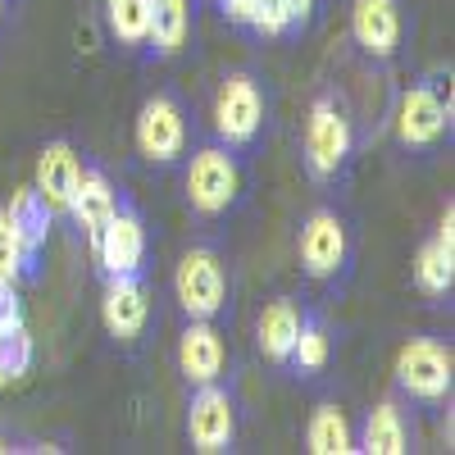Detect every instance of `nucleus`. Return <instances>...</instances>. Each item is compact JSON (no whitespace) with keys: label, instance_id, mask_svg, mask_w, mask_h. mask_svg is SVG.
Here are the masks:
<instances>
[{"label":"nucleus","instance_id":"cd10ccee","mask_svg":"<svg viewBox=\"0 0 455 455\" xmlns=\"http://www.w3.org/2000/svg\"><path fill=\"white\" fill-rule=\"evenodd\" d=\"M228 23H251V10H255V0H219Z\"/></svg>","mask_w":455,"mask_h":455},{"label":"nucleus","instance_id":"20e7f679","mask_svg":"<svg viewBox=\"0 0 455 455\" xmlns=\"http://www.w3.org/2000/svg\"><path fill=\"white\" fill-rule=\"evenodd\" d=\"M264 124V96L255 87V78H246V73H233L223 87H219V100H214V128L228 146H246L255 141Z\"/></svg>","mask_w":455,"mask_h":455},{"label":"nucleus","instance_id":"0eeeda50","mask_svg":"<svg viewBox=\"0 0 455 455\" xmlns=\"http://www.w3.org/2000/svg\"><path fill=\"white\" fill-rule=\"evenodd\" d=\"M233 433H237V419H233V401L228 392H219L214 383H205L196 396H192V410H187V437L201 455H219L233 446Z\"/></svg>","mask_w":455,"mask_h":455},{"label":"nucleus","instance_id":"a878e982","mask_svg":"<svg viewBox=\"0 0 455 455\" xmlns=\"http://www.w3.org/2000/svg\"><path fill=\"white\" fill-rule=\"evenodd\" d=\"M246 28H255V32H264V36H283V32L291 28V19H287V10H283V0H255Z\"/></svg>","mask_w":455,"mask_h":455},{"label":"nucleus","instance_id":"4be33fe9","mask_svg":"<svg viewBox=\"0 0 455 455\" xmlns=\"http://www.w3.org/2000/svg\"><path fill=\"white\" fill-rule=\"evenodd\" d=\"M105 14H109V32L124 46H141L150 36V0H105Z\"/></svg>","mask_w":455,"mask_h":455},{"label":"nucleus","instance_id":"aec40b11","mask_svg":"<svg viewBox=\"0 0 455 455\" xmlns=\"http://www.w3.org/2000/svg\"><path fill=\"white\" fill-rule=\"evenodd\" d=\"M364 451L369 455H401L405 451V419L392 401L373 405L364 419Z\"/></svg>","mask_w":455,"mask_h":455},{"label":"nucleus","instance_id":"a211bd4d","mask_svg":"<svg viewBox=\"0 0 455 455\" xmlns=\"http://www.w3.org/2000/svg\"><path fill=\"white\" fill-rule=\"evenodd\" d=\"M5 214L14 219V228H19V237H23V246H28V251H36V246L46 242L51 219H55V210L46 205V196L36 192V187H19Z\"/></svg>","mask_w":455,"mask_h":455},{"label":"nucleus","instance_id":"dca6fc26","mask_svg":"<svg viewBox=\"0 0 455 455\" xmlns=\"http://www.w3.org/2000/svg\"><path fill=\"white\" fill-rule=\"evenodd\" d=\"M119 210V201H114V187L105 173H83L78 187H73V201H68V214L78 219V228L87 233V242L96 246L100 228L109 223V214Z\"/></svg>","mask_w":455,"mask_h":455},{"label":"nucleus","instance_id":"f257e3e1","mask_svg":"<svg viewBox=\"0 0 455 455\" xmlns=\"http://www.w3.org/2000/svg\"><path fill=\"white\" fill-rule=\"evenodd\" d=\"M396 383L414 401H442L451 392V351L433 337H414L396 355Z\"/></svg>","mask_w":455,"mask_h":455},{"label":"nucleus","instance_id":"6e6552de","mask_svg":"<svg viewBox=\"0 0 455 455\" xmlns=\"http://www.w3.org/2000/svg\"><path fill=\"white\" fill-rule=\"evenodd\" d=\"M96 259H100V269L109 278H119V274H137L141 269V255H146V228L132 210H114L109 223L100 228V237H96Z\"/></svg>","mask_w":455,"mask_h":455},{"label":"nucleus","instance_id":"c756f323","mask_svg":"<svg viewBox=\"0 0 455 455\" xmlns=\"http://www.w3.org/2000/svg\"><path fill=\"white\" fill-rule=\"evenodd\" d=\"M0 451H5V442H0Z\"/></svg>","mask_w":455,"mask_h":455},{"label":"nucleus","instance_id":"1a4fd4ad","mask_svg":"<svg viewBox=\"0 0 455 455\" xmlns=\"http://www.w3.org/2000/svg\"><path fill=\"white\" fill-rule=\"evenodd\" d=\"M347 259V228H341L337 214L319 210L306 219L300 228V264H306L310 278H332Z\"/></svg>","mask_w":455,"mask_h":455},{"label":"nucleus","instance_id":"f03ea898","mask_svg":"<svg viewBox=\"0 0 455 455\" xmlns=\"http://www.w3.org/2000/svg\"><path fill=\"white\" fill-rule=\"evenodd\" d=\"M187 201L201 214H223L237 201V164L228 150L205 146L192 156V169H187Z\"/></svg>","mask_w":455,"mask_h":455},{"label":"nucleus","instance_id":"412c9836","mask_svg":"<svg viewBox=\"0 0 455 455\" xmlns=\"http://www.w3.org/2000/svg\"><path fill=\"white\" fill-rule=\"evenodd\" d=\"M160 55H178L187 42V0H150V36Z\"/></svg>","mask_w":455,"mask_h":455},{"label":"nucleus","instance_id":"39448f33","mask_svg":"<svg viewBox=\"0 0 455 455\" xmlns=\"http://www.w3.org/2000/svg\"><path fill=\"white\" fill-rule=\"evenodd\" d=\"M351 150V124L332 100H315L310 124H306V164L315 178H332Z\"/></svg>","mask_w":455,"mask_h":455},{"label":"nucleus","instance_id":"c85d7f7f","mask_svg":"<svg viewBox=\"0 0 455 455\" xmlns=\"http://www.w3.org/2000/svg\"><path fill=\"white\" fill-rule=\"evenodd\" d=\"M283 10H287V19H291V23H306V19H310V10H315V0H283Z\"/></svg>","mask_w":455,"mask_h":455},{"label":"nucleus","instance_id":"bb28decb","mask_svg":"<svg viewBox=\"0 0 455 455\" xmlns=\"http://www.w3.org/2000/svg\"><path fill=\"white\" fill-rule=\"evenodd\" d=\"M14 323H23L19 291H14V283H5V278H0V328H14Z\"/></svg>","mask_w":455,"mask_h":455},{"label":"nucleus","instance_id":"f3484780","mask_svg":"<svg viewBox=\"0 0 455 455\" xmlns=\"http://www.w3.org/2000/svg\"><path fill=\"white\" fill-rule=\"evenodd\" d=\"M300 310L291 306V300H274L269 310L259 315V351L269 360H291V347H296V332H300Z\"/></svg>","mask_w":455,"mask_h":455},{"label":"nucleus","instance_id":"5701e85b","mask_svg":"<svg viewBox=\"0 0 455 455\" xmlns=\"http://www.w3.org/2000/svg\"><path fill=\"white\" fill-rule=\"evenodd\" d=\"M32 369V337L23 323L0 328V383H19Z\"/></svg>","mask_w":455,"mask_h":455},{"label":"nucleus","instance_id":"b1692460","mask_svg":"<svg viewBox=\"0 0 455 455\" xmlns=\"http://www.w3.org/2000/svg\"><path fill=\"white\" fill-rule=\"evenodd\" d=\"M28 246H23V237H19V228H14V219L0 210V278L5 283H14L19 274H23V264H28Z\"/></svg>","mask_w":455,"mask_h":455},{"label":"nucleus","instance_id":"6ab92c4d","mask_svg":"<svg viewBox=\"0 0 455 455\" xmlns=\"http://www.w3.org/2000/svg\"><path fill=\"white\" fill-rule=\"evenodd\" d=\"M306 446H310L315 455H347V451H355V446H351V424H347V414H341L337 405H319V410L310 414Z\"/></svg>","mask_w":455,"mask_h":455},{"label":"nucleus","instance_id":"ddd939ff","mask_svg":"<svg viewBox=\"0 0 455 455\" xmlns=\"http://www.w3.org/2000/svg\"><path fill=\"white\" fill-rule=\"evenodd\" d=\"M78 178H83V164H78V156H73L68 141H51L42 156H36V192L46 196L51 210L68 214V201H73Z\"/></svg>","mask_w":455,"mask_h":455},{"label":"nucleus","instance_id":"393cba45","mask_svg":"<svg viewBox=\"0 0 455 455\" xmlns=\"http://www.w3.org/2000/svg\"><path fill=\"white\" fill-rule=\"evenodd\" d=\"M291 364L296 369H323L328 364V332L319 323H300L296 347H291Z\"/></svg>","mask_w":455,"mask_h":455},{"label":"nucleus","instance_id":"423d86ee","mask_svg":"<svg viewBox=\"0 0 455 455\" xmlns=\"http://www.w3.org/2000/svg\"><path fill=\"white\" fill-rule=\"evenodd\" d=\"M182 146H187L182 109H178L169 96L146 100L141 114H137V150H141L150 164H169V160L182 156Z\"/></svg>","mask_w":455,"mask_h":455},{"label":"nucleus","instance_id":"9b49d317","mask_svg":"<svg viewBox=\"0 0 455 455\" xmlns=\"http://www.w3.org/2000/svg\"><path fill=\"white\" fill-rule=\"evenodd\" d=\"M351 32H355V42L373 60H387L401 46V10H396V0H355Z\"/></svg>","mask_w":455,"mask_h":455},{"label":"nucleus","instance_id":"f8f14e48","mask_svg":"<svg viewBox=\"0 0 455 455\" xmlns=\"http://www.w3.org/2000/svg\"><path fill=\"white\" fill-rule=\"evenodd\" d=\"M178 364L187 373V383H214V378L223 373V337L210 328V319H192L178 341Z\"/></svg>","mask_w":455,"mask_h":455},{"label":"nucleus","instance_id":"7ed1b4c3","mask_svg":"<svg viewBox=\"0 0 455 455\" xmlns=\"http://www.w3.org/2000/svg\"><path fill=\"white\" fill-rule=\"evenodd\" d=\"M173 287H178L187 319H214L228 296V278H223V264L214 259V251H187Z\"/></svg>","mask_w":455,"mask_h":455},{"label":"nucleus","instance_id":"2eb2a0df","mask_svg":"<svg viewBox=\"0 0 455 455\" xmlns=\"http://www.w3.org/2000/svg\"><path fill=\"white\" fill-rule=\"evenodd\" d=\"M414 283L428 296L451 291V283H455V214L451 210L442 214L437 237L428 246H419V255H414Z\"/></svg>","mask_w":455,"mask_h":455},{"label":"nucleus","instance_id":"4468645a","mask_svg":"<svg viewBox=\"0 0 455 455\" xmlns=\"http://www.w3.org/2000/svg\"><path fill=\"white\" fill-rule=\"evenodd\" d=\"M396 132L405 146H433L446 132V105L437 100V92L414 87L401 96V114H396Z\"/></svg>","mask_w":455,"mask_h":455},{"label":"nucleus","instance_id":"9d476101","mask_svg":"<svg viewBox=\"0 0 455 455\" xmlns=\"http://www.w3.org/2000/svg\"><path fill=\"white\" fill-rule=\"evenodd\" d=\"M146 315H150V306H146V287L137 283V274H119V278H109L105 300H100V319H105L109 337H119V341L141 337Z\"/></svg>","mask_w":455,"mask_h":455}]
</instances>
